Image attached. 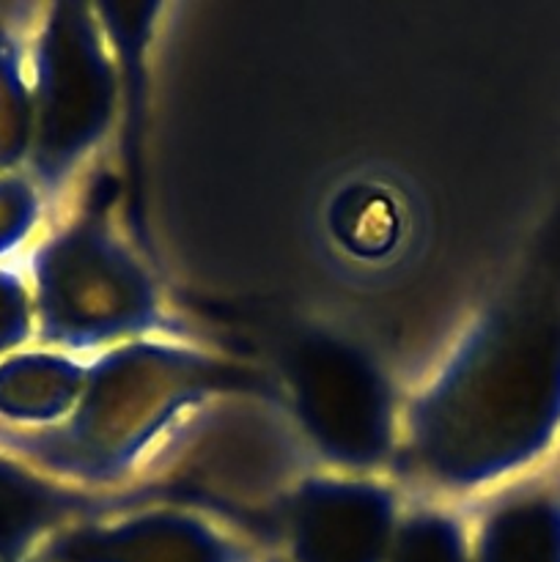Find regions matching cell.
<instances>
[{
  "instance_id": "obj_1",
  "label": "cell",
  "mask_w": 560,
  "mask_h": 562,
  "mask_svg": "<svg viewBox=\"0 0 560 562\" xmlns=\"http://www.w3.org/2000/svg\"><path fill=\"white\" fill-rule=\"evenodd\" d=\"M560 415V327L494 307L401 409L399 456L428 492L467 497L530 464Z\"/></svg>"
},
{
  "instance_id": "obj_2",
  "label": "cell",
  "mask_w": 560,
  "mask_h": 562,
  "mask_svg": "<svg viewBox=\"0 0 560 562\" xmlns=\"http://www.w3.org/2000/svg\"><path fill=\"white\" fill-rule=\"evenodd\" d=\"M239 373L184 338H143L88 360L75 409L47 428H0V448L53 481L124 492L163 445Z\"/></svg>"
},
{
  "instance_id": "obj_3",
  "label": "cell",
  "mask_w": 560,
  "mask_h": 562,
  "mask_svg": "<svg viewBox=\"0 0 560 562\" xmlns=\"http://www.w3.org/2000/svg\"><path fill=\"white\" fill-rule=\"evenodd\" d=\"M36 335L71 357L143 338H184L165 313L146 261L102 212H80L31 258Z\"/></svg>"
},
{
  "instance_id": "obj_4",
  "label": "cell",
  "mask_w": 560,
  "mask_h": 562,
  "mask_svg": "<svg viewBox=\"0 0 560 562\" xmlns=\"http://www.w3.org/2000/svg\"><path fill=\"white\" fill-rule=\"evenodd\" d=\"M27 165L44 195H60L102 148L119 113V69L97 5L55 3L31 55Z\"/></svg>"
},
{
  "instance_id": "obj_5",
  "label": "cell",
  "mask_w": 560,
  "mask_h": 562,
  "mask_svg": "<svg viewBox=\"0 0 560 562\" xmlns=\"http://www.w3.org/2000/svg\"><path fill=\"white\" fill-rule=\"evenodd\" d=\"M283 384L302 439L329 472L373 475L393 464L401 409L371 351L333 329H307L285 349Z\"/></svg>"
},
{
  "instance_id": "obj_6",
  "label": "cell",
  "mask_w": 560,
  "mask_h": 562,
  "mask_svg": "<svg viewBox=\"0 0 560 562\" xmlns=\"http://www.w3.org/2000/svg\"><path fill=\"white\" fill-rule=\"evenodd\" d=\"M404 505L373 475L316 472L291 486L280 510V562H384Z\"/></svg>"
},
{
  "instance_id": "obj_7",
  "label": "cell",
  "mask_w": 560,
  "mask_h": 562,
  "mask_svg": "<svg viewBox=\"0 0 560 562\" xmlns=\"http://www.w3.org/2000/svg\"><path fill=\"white\" fill-rule=\"evenodd\" d=\"M269 554L187 505H132L55 538L38 562H267Z\"/></svg>"
},
{
  "instance_id": "obj_8",
  "label": "cell",
  "mask_w": 560,
  "mask_h": 562,
  "mask_svg": "<svg viewBox=\"0 0 560 562\" xmlns=\"http://www.w3.org/2000/svg\"><path fill=\"white\" fill-rule=\"evenodd\" d=\"M88 362L55 349L16 351L0 362V420L47 428L75 409Z\"/></svg>"
},
{
  "instance_id": "obj_9",
  "label": "cell",
  "mask_w": 560,
  "mask_h": 562,
  "mask_svg": "<svg viewBox=\"0 0 560 562\" xmlns=\"http://www.w3.org/2000/svg\"><path fill=\"white\" fill-rule=\"evenodd\" d=\"M472 562H560V503L547 492H505L470 527Z\"/></svg>"
},
{
  "instance_id": "obj_10",
  "label": "cell",
  "mask_w": 560,
  "mask_h": 562,
  "mask_svg": "<svg viewBox=\"0 0 560 562\" xmlns=\"http://www.w3.org/2000/svg\"><path fill=\"white\" fill-rule=\"evenodd\" d=\"M335 245L362 261H379L401 239V212L384 187L351 184L335 195L327 212Z\"/></svg>"
},
{
  "instance_id": "obj_11",
  "label": "cell",
  "mask_w": 560,
  "mask_h": 562,
  "mask_svg": "<svg viewBox=\"0 0 560 562\" xmlns=\"http://www.w3.org/2000/svg\"><path fill=\"white\" fill-rule=\"evenodd\" d=\"M384 562H472L470 525L448 505H415L401 514Z\"/></svg>"
},
{
  "instance_id": "obj_12",
  "label": "cell",
  "mask_w": 560,
  "mask_h": 562,
  "mask_svg": "<svg viewBox=\"0 0 560 562\" xmlns=\"http://www.w3.org/2000/svg\"><path fill=\"white\" fill-rule=\"evenodd\" d=\"M33 135L31 80L14 36L0 31V173L27 159Z\"/></svg>"
},
{
  "instance_id": "obj_13",
  "label": "cell",
  "mask_w": 560,
  "mask_h": 562,
  "mask_svg": "<svg viewBox=\"0 0 560 562\" xmlns=\"http://www.w3.org/2000/svg\"><path fill=\"white\" fill-rule=\"evenodd\" d=\"M44 198L33 176L0 173V256L16 250L42 217Z\"/></svg>"
},
{
  "instance_id": "obj_14",
  "label": "cell",
  "mask_w": 560,
  "mask_h": 562,
  "mask_svg": "<svg viewBox=\"0 0 560 562\" xmlns=\"http://www.w3.org/2000/svg\"><path fill=\"white\" fill-rule=\"evenodd\" d=\"M36 333L31 285L11 269L0 267V355L14 351Z\"/></svg>"
},
{
  "instance_id": "obj_15",
  "label": "cell",
  "mask_w": 560,
  "mask_h": 562,
  "mask_svg": "<svg viewBox=\"0 0 560 562\" xmlns=\"http://www.w3.org/2000/svg\"><path fill=\"white\" fill-rule=\"evenodd\" d=\"M267 562H280V560H278V558H269Z\"/></svg>"
}]
</instances>
